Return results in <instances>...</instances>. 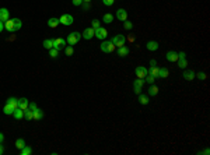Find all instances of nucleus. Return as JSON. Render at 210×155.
Here are the masks:
<instances>
[{"label": "nucleus", "mask_w": 210, "mask_h": 155, "mask_svg": "<svg viewBox=\"0 0 210 155\" xmlns=\"http://www.w3.org/2000/svg\"><path fill=\"white\" fill-rule=\"evenodd\" d=\"M91 0H83V3H90Z\"/></svg>", "instance_id": "49"}, {"label": "nucleus", "mask_w": 210, "mask_h": 155, "mask_svg": "<svg viewBox=\"0 0 210 155\" xmlns=\"http://www.w3.org/2000/svg\"><path fill=\"white\" fill-rule=\"evenodd\" d=\"M14 110H15V109H14L10 103H6V105H4V108H3V112H4L6 115H13Z\"/></svg>", "instance_id": "19"}, {"label": "nucleus", "mask_w": 210, "mask_h": 155, "mask_svg": "<svg viewBox=\"0 0 210 155\" xmlns=\"http://www.w3.org/2000/svg\"><path fill=\"white\" fill-rule=\"evenodd\" d=\"M158 77L160 78H165V77H168V70L167 69H158Z\"/></svg>", "instance_id": "26"}, {"label": "nucleus", "mask_w": 210, "mask_h": 155, "mask_svg": "<svg viewBox=\"0 0 210 155\" xmlns=\"http://www.w3.org/2000/svg\"><path fill=\"white\" fill-rule=\"evenodd\" d=\"M24 117H25L27 120H32L34 119V112L29 108H27L25 110H24Z\"/></svg>", "instance_id": "22"}, {"label": "nucleus", "mask_w": 210, "mask_h": 155, "mask_svg": "<svg viewBox=\"0 0 210 155\" xmlns=\"http://www.w3.org/2000/svg\"><path fill=\"white\" fill-rule=\"evenodd\" d=\"M9 17H10V11L7 10V9H0V21H3V23H6L7 20H9Z\"/></svg>", "instance_id": "11"}, {"label": "nucleus", "mask_w": 210, "mask_h": 155, "mask_svg": "<svg viewBox=\"0 0 210 155\" xmlns=\"http://www.w3.org/2000/svg\"><path fill=\"white\" fill-rule=\"evenodd\" d=\"M177 62H178V67H179V69H185V67L188 66V62H186L185 59H178Z\"/></svg>", "instance_id": "33"}, {"label": "nucleus", "mask_w": 210, "mask_h": 155, "mask_svg": "<svg viewBox=\"0 0 210 155\" xmlns=\"http://www.w3.org/2000/svg\"><path fill=\"white\" fill-rule=\"evenodd\" d=\"M195 71L193 70H185L184 71V74H182V77L185 78V80H188V81H192L193 78H195Z\"/></svg>", "instance_id": "13"}, {"label": "nucleus", "mask_w": 210, "mask_h": 155, "mask_svg": "<svg viewBox=\"0 0 210 155\" xmlns=\"http://www.w3.org/2000/svg\"><path fill=\"white\" fill-rule=\"evenodd\" d=\"M3 152H4V148H3V145H1V144H0V155L3 154Z\"/></svg>", "instance_id": "47"}, {"label": "nucleus", "mask_w": 210, "mask_h": 155, "mask_svg": "<svg viewBox=\"0 0 210 155\" xmlns=\"http://www.w3.org/2000/svg\"><path fill=\"white\" fill-rule=\"evenodd\" d=\"M13 116H14V119H17V120L23 119V117H24V110L20 109V108H17V109L13 112Z\"/></svg>", "instance_id": "16"}, {"label": "nucleus", "mask_w": 210, "mask_h": 155, "mask_svg": "<svg viewBox=\"0 0 210 155\" xmlns=\"http://www.w3.org/2000/svg\"><path fill=\"white\" fill-rule=\"evenodd\" d=\"M3 28H4V24H3V21H0V32L3 31Z\"/></svg>", "instance_id": "46"}, {"label": "nucleus", "mask_w": 210, "mask_h": 155, "mask_svg": "<svg viewBox=\"0 0 210 155\" xmlns=\"http://www.w3.org/2000/svg\"><path fill=\"white\" fill-rule=\"evenodd\" d=\"M4 141V136H3V133H0V144Z\"/></svg>", "instance_id": "45"}, {"label": "nucleus", "mask_w": 210, "mask_h": 155, "mask_svg": "<svg viewBox=\"0 0 210 155\" xmlns=\"http://www.w3.org/2000/svg\"><path fill=\"white\" fill-rule=\"evenodd\" d=\"M20 154L21 155H31L32 154V148L29 145H24L21 150H20Z\"/></svg>", "instance_id": "21"}, {"label": "nucleus", "mask_w": 210, "mask_h": 155, "mask_svg": "<svg viewBox=\"0 0 210 155\" xmlns=\"http://www.w3.org/2000/svg\"><path fill=\"white\" fill-rule=\"evenodd\" d=\"M118 55L120 57H125V56L129 55V49L126 46H120V48H118Z\"/></svg>", "instance_id": "18"}, {"label": "nucleus", "mask_w": 210, "mask_h": 155, "mask_svg": "<svg viewBox=\"0 0 210 155\" xmlns=\"http://www.w3.org/2000/svg\"><path fill=\"white\" fill-rule=\"evenodd\" d=\"M21 21L18 20V18H9L6 23H4V28L9 31V32H15V31H18L20 28H21Z\"/></svg>", "instance_id": "1"}, {"label": "nucleus", "mask_w": 210, "mask_h": 155, "mask_svg": "<svg viewBox=\"0 0 210 155\" xmlns=\"http://www.w3.org/2000/svg\"><path fill=\"white\" fill-rule=\"evenodd\" d=\"M106 35H108V31H106L105 28L98 27V28L95 29V37H97L98 39H105L106 38Z\"/></svg>", "instance_id": "9"}, {"label": "nucleus", "mask_w": 210, "mask_h": 155, "mask_svg": "<svg viewBox=\"0 0 210 155\" xmlns=\"http://www.w3.org/2000/svg\"><path fill=\"white\" fill-rule=\"evenodd\" d=\"M158 42H156V41H150V42H147L146 43V48L148 49V51H157L158 49Z\"/></svg>", "instance_id": "14"}, {"label": "nucleus", "mask_w": 210, "mask_h": 155, "mask_svg": "<svg viewBox=\"0 0 210 155\" xmlns=\"http://www.w3.org/2000/svg\"><path fill=\"white\" fill-rule=\"evenodd\" d=\"M154 80H156V78L153 77V76H150V74H147V76L144 77V81H146V82H148V84H153V82H154Z\"/></svg>", "instance_id": "36"}, {"label": "nucleus", "mask_w": 210, "mask_h": 155, "mask_svg": "<svg viewBox=\"0 0 210 155\" xmlns=\"http://www.w3.org/2000/svg\"><path fill=\"white\" fill-rule=\"evenodd\" d=\"M42 117H43V110L39 109V108H37L34 110V120H41Z\"/></svg>", "instance_id": "17"}, {"label": "nucleus", "mask_w": 210, "mask_h": 155, "mask_svg": "<svg viewBox=\"0 0 210 155\" xmlns=\"http://www.w3.org/2000/svg\"><path fill=\"white\" fill-rule=\"evenodd\" d=\"M102 21H104L105 24H111V23L114 21V15H112V14H109V13L104 14V18H102Z\"/></svg>", "instance_id": "23"}, {"label": "nucleus", "mask_w": 210, "mask_h": 155, "mask_svg": "<svg viewBox=\"0 0 210 155\" xmlns=\"http://www.w3.org/2000/svg\"><path fill=\"white\" fill-rule=\"evenodd\" d=\"M59 23L63 24V25H66V27L72 25V24H73V17H72L70 14H63V15L59 18Z\"/></svg>", "instance_id": "6"}, {"label": "nucleus", "mask_w": 210, "mask_h": 155, "mask_svg": "<svg viewBox=\"0 0 210 155\" xmlns=\"http://www.w3.org/2000/svg\"><path fill=\"white\" fill-rule=\"evenodd\" d=\"M81 37H83L84 39H88V41H90L91 38L95 37V29H94L92 27H91V28H86V29H84V32L81 34Z\"/></svg>", "instance_id": "8"}, {"label": "nucleus", "mask_w": 210, "mask_h": 155, "mask_svg": "<svg viewBox=\"0 0 210 155\" xmlns=\"http://www.w3.org/2000/svg\"><path fill=\"white\" fill-rule=\"evenodd\" d=\"M91 25H92V28H94V29H97L98 27H101V25H100V21H98V20H92V21H91Z\"/></svg>", "instance_id": "37"}, {"label": "nucleus", "mask_w": 210, "mask_h": 155, "mask_svg": "<svg viewBox=\"0 0 210 155\" xmlns=\"http://www.w3.org/2000/svg\"><path fill=\"white\" fill-rule=\"evenodd\" d=\"M143 84H144V78H136L134 82H133V87H136V88H142Z\"/></svg>", "instance_id": "24"}, {"label": "nucleus", "mask_w": 210, "mask_h": 155, "mask_svg": "<svg viewBox=\"0 0 210 155\" xmlns=\"http://www.w3.org/2000/svg\"><path fill=\"white\" fill-rule=\"evenodd\" d=\"M134 92H136V94H142V88H136V87H134Z\"/></svg>", "instance_id": "44"}, {"label": "nucleus", "mask_w": 210, "mask_h": 155, "mask_svg": "<svg viewBox=\"0 0 210 155\" xmlns=\"http://www.w3.org/2000/svg\"><path fill=\"white\" fill-rule=\"evenodd\" d=\"M123 27H125V29H126V31H130L132 27H133V24H132L130 21H128V20H126V21H123Z\"/></svg>", "instance_id": "35"}, {"label": "nucleus", "mask_w": 210, "mask_h": 155, "mask_svg": "<svg viewBox=\"0 0 210 155\" xmlns=\"http://www.w3.org/2000/svg\"><path fill=\"white\" fill-rule=\"evenodd\" d=\"M134 73H136V77L137 78H144L148 74V70L146 67H143V66H139V67H136Z\"/></svg>", "instance_id": "7"}, {"label": "nucleus", "mask_w": 210, "mask_h": 155, "mask_svg": "<svg viewBox=\"0 0 210 155\" xmlns=\"http://www.w3.org/2000/svg\"><path fill=\"white\" fill-rule=\"evenodd\" d=\"M43 48H45V49H52L53 48V39H45V41H43Z\"/></svg>", "instance_id": "28"}, {"label": "nucleus", "mask_w": 210, "mask_h": 155, "mask_svg": "<svg viewBox=\"0 0 210 155\" xmlns=\"http://www.w3.org/2000/svg\"><path fill=\"white\" fill-rule=\"evenodd\" d=\"M65 53L67 55V56H72L73 53H74V49H73V46L70 45V46H66L65 48Z\"/></svg>", "instance_id": "34"}, {"label": "nucleus", "mask_w": 210, "mask_h": 155, "mask_svg": "<svg viewBox=\"0 0 210 155\" xmlns=\"http://www.w3.org/2000/svg\"><path fill=\"white\" fill-rule=\"evenodd\" d=\"M73 4L74 6H81L83 4V0H73Z\"/></svg>", "instance_id": "41"}, {"label": "nucleus", "mask_w": 210, "mask_h": 155, "mask_svg": "<svg viewBox=\"0 0 210 155\" xmlns=\"http://www.w3.org/2000/svg\"><path fill=\"white\" fill-rule=\"evenodd\" d=\"M101 51L104 52V53H112V52L115 51V45L111 41H105V42L101 43Z\"/></svg>", "instance_id": "2"}, {"label": "nucleus", "mask_w": 210, "mask_h": 155, "mask_svg": "<svg viewBox=\"0 0 210 155\" xmlns=\"http://www.w3.org/2000/svg\"><path fill=\"white\" fill-rule=\"evenodd\" d=\"M197 78L202 81V80H206V73H203V71H199L197 73Z\"/></svg>", "instance_id": "38"}, {"label": "nucleus", "mask_w": 210, "mask_h": 155, "mask_svg": "<svg viewBox=\"0 0 210 155\" xmlns=\"http://www.w3.org/2000/svg\"><path fill=\"white\" fill-rule=\"evenodd\" d=\"M28 99H27V98H20V99H18V108H20V109H23V110H25L27 108H28Z\"/></svg>", "instance_id": "15"}, {"label": "nucleus", "mask_w": 210, "mask_h": 155, "mask_svg": "<svg viewBox=\"0 0 210 155\" xmlns=\"http://www.w3.org/2000/svg\"><path fill=\"white\" fill-rule=\"evenodd\" d=\"M59 24H60V23H59V18H49V20H48V27H49V28H56Z\"/></svg>", "instance_id": "20"}, {"label": "nucleus", "mask_w": 210, "mask_h": 155, "mask_svg": "<svg viewBox=\"0 0 210 155\" xmlns=\"http://www.w3.org/2000/svg\"><path fill=\"white\" fill-rule=\"evenodd\" d=\"M24 145H25V141H24L23 138H17V140H15V147H17L18 150H21Z\"/></svg>", "instance_id": "30"}, {"label": "nucleus", "mask_w": 210, "mask_h": 155, "mask_svg": "<svg viewBox=\"0 0 210 155\" xmlns=\"http://www.w3.org/2000/svg\"><path fill=\"white\" fill-rule=\"evenodd\" d=\"M81 39V34H79V32H72L69 37H67V43L69 45H76V43H79V41Z\"/></svg>", "instance_id": "4"}, {"label": "nucleus", "mask_w": 210, "mask_h": 155, "mask_svg": "<svg viewBox=\"0 0 210 155\" xmlns=\"http://www.w3.org/2000/svg\"><path fill=\"white\" fill-rule=\"evenodd\" d=\"M148 74H150V76H153L154 78H158V67H156V66H151V69L148 70Z\"/></svg>", "instance_id": "25"}, {"label": "nucleus", "mask_w": 210, "mask_h": 155, "mask_svg": "<svg viewBox=\"0 0 210 155\" xmlns=\"http://www.w3.org/2000/svg\"><path fill=\"white\" fill-rule=\"evenodd\" d=\"M178 59H185V52H181V53H178Z\"/></svg>", "instance_id": "42"}, {"label": "nucleus", "mask_w": 210, "mask_h": 155, "mask_svg": "<svg viewBox=\"0 0 210 155\" xmlns=\"http://www.w3.org/2000/svg\"><path fill=\"white\" fill-rule=\"evenodd\" d=\"M83 9H84V10H88V9H90V3H84Z\"/></svg>", "instance_id": "43"}, {"label": "nucleus", "mask_w": 210, "mask_h": 155, "mask_svg": "<svg viewBox=\"0 0 210 155\" xmlns=\"http://www.w3.org/2000/svg\"><path fill=\"white\" fill-rule=\"evenodd\" d=\"M111 42L115 45V48H120V46H125V43H126V38H125L123 35H115Z\"/></svg>", "instance_id": "3"}, {"label": "nucleus", "mask_w": 210, "mask_h": 155, "mask_svg": "<svg viewBox=\"0 0 210 155\" xmlns=\"http://www.w3.org/2000/svg\"><path fill=\"white\" fill-rule=\"evenodd\" d=\"M7 103H10L14 109H17V108H18V99H17V98H13V96H11V98H9V99H7Z\"/></svg>", "instance_id": "27"}, {"label": "nucleus", "mask_w": 210, "mask_h": 155, "mask_svg": "<svg viewBox=\"0 0 210 155\" xmlns=\"http://www.w3.org/2000/svg\"><path fill=\"white\" fill-rule=\"evenodd\" d=\"M148 94H150V95H153V96H154V95H157V94H158V87H156V85H151V87L148 88Z\"/></svg>", "instance_id": "32"}, {"label": "nucleus", "mask_w": 210, "mask_h": 155, "mask_svg": "<svg viewBox=\"0 0 210 155\" xmlns=\"http://www.w3.org/2000/svg\"><path fill=\"white\" fill-rule=\"evenodd\" d=\"M66 45H67L66 39H63V38H56V39H53V48H55V49H58V51H60V49L66 48Z\"/></svg>", "instance_id": "5"}, {"label": "nucleus", "mask_w": 210, "mask_h": 155, "mask_svg": "<svg viewBox=\"0 0 210 155\" xmlns=\"http://www.w3.org/2000/svg\"><path fill=\"white\" fill-rule=\"evenodd\" d=\"M49 56H51L52 59H56V57L59 56V51H58V49H55V48L49 49Z\"/></svg>", "instance_id": "31"}, {"label": "nucleus", "mask_w": 210, "mask_h": 155, "mask_svg": "<svg viewBox=\"0 0 210 155\" xmlns=\"http://www.w3.org/2000/svg\"><path fill=\"white\" fill-rule=\"evenodd\" d=\"M200 154H206V155H207V154H209V150H207V148H206V150H205V151H202V152H200Z\"/></svg>", "instance_id": "48"}, {"label": "nucleus", "mask_w": 210, "mask_h": 155, "mask_svg": "<svg viewBox=\"0 0 210 155\" xmlns=\"http://www.w3.org/2000/svg\"><path fill=\"white\" fill-rule=\"evenodd\" d=\"M114 1H115V0H102V3H104L105 6H112Z\"/></svg>", "instance_id": "40"}, {"label": "nucleus", "mask_w": 210, "mask_h": 155, "mask_svg": "<svg viewBox=\"0 0 210 155\" xmlns=\"http://www.w3.org/2000/svg\"><path fill=\"white\" fill-rule=\"evenodd\" d=\"M165 59H167L168 62H177V60H178V53H177V52H174V51L167 52Z\"/></svg>", "instance_id": "12"}, {"label": "nucleus", "mask_w": 210, "mask_h": 155, "mask_svg": "<svg viewBox=\"0 0 210 155\" xmlns=\"http://www.w3.org/2000/svg\"><path fill=\"white\" fill-rule=\"evenodd\" d=\"M28 108H29V109H31V110L34 112V110H35V109L38 108V106H37V103H35V102H31V103H28Z\"/></svg>", "instance_id": "39"}, {"label": "nucleus", "mask_w": 210, "mask_h": 155, "mask_svg": "<svg viewBox=\"0 0 210 155\" xmlns=\"http://www.w3.org/2000/svg\"><path fill=\"white\" fill-rule=\"evenodd\" d=\"M116 18L120 20V21H126L128 20V11L125 9H119L116 11Z\"/></svg>", "instance_id": "10"}, {"label": "nucleus", "mask_w": 210, "mask_h": 155, "mask_svg": "<svg viewBox=\"0 0 210 155\" xmlns=\"http://www.w3.org/2000/svg\"><path fill=\"white\" fill-rule=\"evenodd\" d=\"M139 95H140V96H139V101H140L142 105H147V103L150 102V101H148V96H146L143 94H139Z\"/></svg>", "instance_id": "29"}]
</instances>
